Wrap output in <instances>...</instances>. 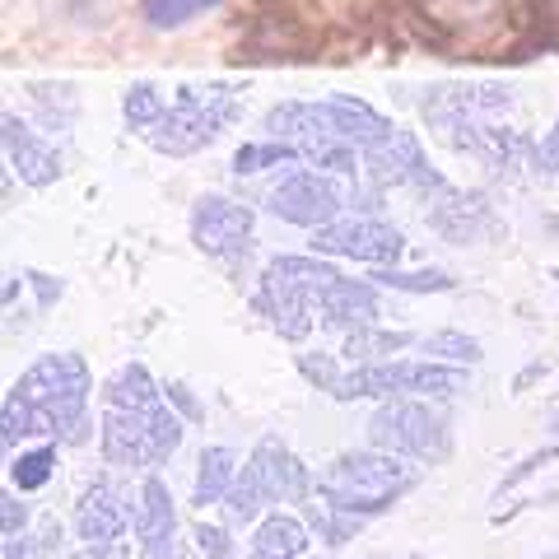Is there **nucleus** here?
Here are the masks:
<instances>
[{"label": "nucleus", "mask_w": 559, "mask_h": 559, "mask_svg": "<svg viewBox=\"0 0 559 559\" xmlns=\"http://www.w3.org/2000/svg\"><path fill=\"white\" fill-rule=\"evenodd\" d=\"M415 485H419V466H411V457L382 452V448H359V452H341V457L322 471L318 495L355 518H378V513H388L401 495H411Z\"/></svg>", "instance_id": "obj_1"}, {"label": "nucleus", "mask_w": 559, "mask_h": 559, "mask_svg": "<svg viewBox=\"0 0 559 559\" xmlns=\"http://www.w3.org/2000/svg\"><path fill=\"white\" fill-rule=\"evenodd\" d=\"M331 280H341V271L312 257H275L261 271V289H257V308L271 318V326L280 331V341H308L312 331V312Z\"/></svg>", "instance_id": "obj_2"}, {"label": "nucleus", "mask_w": 559, "mask_h": 559, "mask_svg": "<svg viewBox=\"0 0 559 559\" xmlns=\"http://www.w3.org/2000/svg\"><path fill=\"white\" fill-rule=\"evenodd\" d=\"M242 117V103L229 84H182L178 98L164 108V117L145 131V140L168 159H187L205 145H215L219 131Z\"/></svg>", "instance_id": "obj_3"}, {"label": "nucleus", "mask_w": 559, "mask_h": 559, "mask_svg": "<svg viewBox=\"0 0 559 559\" xmlns=\"http://www.w3.org/2000/svg\"><path fill=\"white\" fill-rule=\"evenodd\" d=\"M369 448L401 452V457H411L419 466H439L452 452L448 415H439L429 401L388 396L369 419Z\"/></svg>", "instance_id": "obj_4"}, {"label": "nucleus", "mask_w": 559, "mask_h": 559, "mask_svg": "<svg viewBox=\"0 0 559 559\" xmlns=\"http://www.w3.org/2000/svg\"><path fill=\"white\" fill-rule=\"evenodd\" d=\"M90 364L80 355H43L38 364H28L14 382V392H24L33 406L51 415V425L66 439L70 429L90 415Z\"/></svg>", "instance_id": "obj_5"}, {"label": "nucleus", "mask_w": 559, "mask_h": 559, "mask_svg": "<svg viewBox=\"0 0 559 559\" xmlns=\"http://www.w3.org/2000/svg\"><path fill=\"white\" fill-rule=\"evenodd\" d=\"M312 252L369 261V266H396L401 252H406V234L378 215H341L322 229H312Z\"/></svg>", "instance_id": "obj_6"}, {"label": "nucleus", "mask_w": 559, "mask_h": 559, "mask_svg": "<svg viewBox=\"0 0 559 559\" xmlns=\"http://www.w3.org/2000/svg\"><path fill=\"white\" fill-rule=\"evenodd\" d=\"M364 168H369V178L378 187H415L419 197H439V191L448 187L443 182V173L429 164V154L425 145H419V135L415 131H392V135H382L378 145L364 150Z\"/></svg>", "instance_id": "obj_7"}, {"label": "nucleus", "mask_w": 559, "mask_h": 559, "mask_svg": "<svg viewBox=\"0 0 559 559\" xmlns=\"http://www.w3.org/2000/svg\"><path fill=\"white\" fill-rule=\"evenodd\" d=\"M252 234H257L252 205L229 201V197H201L191 205V242H197L205 257H219V261L248 257Z\"/></svg>", "instance_id": "obj_8"}, {"label": "nucleus", "mask_w": 559, "mask_h": 559, "mask_svg": "<svg viewBox=\"0 0 559 559\" xmlns=\"http://www.w3.org/2000/svg\"><path fill=\"white\" fill-rule=\"evenodd\" d=\"M345 210V191L322 178V173H289L285 182L271 191V215L299 229H322V224L341 219Z\"/></svg>", "instance_id": "obj_9"}, {"label": "nucleus", "mask_w": 559, "mask_h": 559, "mask_svg": "<svg viewBox=\"0 0 559 559\" xmlns=\"http://www.w3.org/2000/svg\"><path fill=\"white\" fill-rule=\"evenodd\" d=\"M135 527V509L112 485V476H94L75 503V536L84 546H121V536Z\"/></svg>", "instance_id": "obj_10"}, {"label": "nucleus", "mask_w": 559, "mask_h": 559, "mask_svg": "<svg viewBox=\"0 0 559 559\" xmlns=\"http://www.w3.org/2000/svg\"><path fill=\"white\" fill-rule=\"evenodd\" d=\"M252 471L261 476V485H266L271 503H308L312 495H318V480H312V471L294 457V452L285 448V439H275V433H266L257 448H252Z\"/></svg>", "instance_id": "obj_11"}, {"label": "nucleus", "mask_w": 559, "mask_h": 559, "mask_svg": "<svg viewBox=\"0 0 559 559\" xmlns=\"http://www.w3.org/2000/svg\"><path fill=\"white\" fill-rule=\"evenodd\" d=\"M98 448H103V462H108V466H127V471L159 462L145 415H140V411H121V406H108V411H103Z\"/></svg>", "instance_id": "obj_12"}, {"label": "nucleus", "mask_w": 559, "mask_h": 559, "mask_svg": "<svg viewBox=\"0 0 559 559\" xmlns=\"http://www.w3.org/2000/svg\"><path fill=\"white\" fill-rule=\"evenodd\" d=\"M135 540L145 559H164L178 540V513H173V495L159 476H145L135 489Z\"/></svg>", "instance_id": "obj_13"}, {"label": "nucleus", "mask_w": 559, "mask_h": 559, "mask_svg": "<svg viewBox=\"0 0 559 559\" xmlns=\"http://www.w3.org/2000/svg\"><path fill=\"white\" fill-rule=\"evenodd\" d=\"M425 219H429V229L448 242H476L489 229V205L480 191H457L448 182L439 197H429Z\"/></svg>", "instance_id": "obj_14"}, {"label": "nucleus", "mask_w": 559, "mask_h": 559, "mask_svg": "<svg viewBox=\"0 0 559 559\" xmlns=\"http://www.w3.org/2000/svg\"><path fill=\"white\" fill-rule=\"evenodd\" d=\"M5 159H10V173H20L24 187H51L61 178V154L47 145V140H38L28 127L14 112H5Z\"/></svg>", "instance_id": "obj_15"}, {"label": "nucleus", "mask_w": 559, "mask_h": 559, "mask_svg": "<svg viewBox=\"0 0 559 559\" xmlns=\"http://www.w3.org/2000/svg\"><path fill=\"white\" fill-rule=\"evenodd\" d=\"M318 312H322V326L331 331H359V326H373L378 322V289L369 280H331L318 299Z\"/></svg>", "instance_id": "obj_16"}, {"label": "nucleus", "mask_w": 559, "mask_h": 559, "mask_svg": "<svg viewBox=\"0 0 559 559\" xmlns=\"http://www.w3.org/2000/svg\"><path fill=\"white\" fill-rule=\"evenodd\" d=\"M318 108H322V127H326V135L349 140V145H359V150H369V145H378L382 135H392V131H396L382 112H373L364 98H349V94L322 98Z\"/></svg>", "instance_id": "obj_17"}, {"label": "nucleus", "mask_w": 559, "mask_h": 559, "mask_svg": "<svg viewBox=\"0 0 559 559\" xmlns=\"http://www.w3.org/2000/svg\"><path fill=\"white\" fill-rule=\"evenodd\" d=\"M392 382H396V396L419 392V396L448 401L466 392V369L443 359H392Z\"/></svg>", "instance_id": "obj_18"}, {"label": "nucleus", "mask_w": 559, "mask_h": 559, "mask_svg": "<svg viewBox=\"0 0 559 559\" xmlns=\"http://www.w3.org/2000/svg\"><path fill=\"white\" fill-rule=\"evenodd\" d=\"M28 439H61V433H57V425H51L47 411H38L24 392L10 388L5 406H0V443H5V448H20V443H28Z\"/></svg>", "instance_id": "obj_19"}, {"label": "nucleus", "mask_w": 559, "mask_h": 559, "mask_svg": "<svg viewBox=\"0 0 559 559\" xmlns=\"http://www.w3.org/2000/svg\"><path fill=\"white\" fill-rule=\"evenodd\" d=\"M308 550V527L289 513H266L252 532V559H299Z\"/></svg>", "instance_id": "obj_20"}, {"label": "nucleus", "mask_w": 559, "mask_h": 559, "mask_svg": "<svg viewBox=\"0 0 559 559\" xmlns=\"http://www.w3.org/2000/svg\"><path fill=\"white\" fill-rule=\"evenodd\" d=\"M103 401L108 406H121V411H154L164 401V388L150 378V369L145 364H121V369L103 382Z\"/></svg>", "instance_id": "obj_21"}, {"label": "nucleus", "mask_w": 559, "mask_h": 559, "mask_svg": "<svg viewBox=\"0 0 559 559\" xmlns=\"http://www.w3.org/2000/svg\"><path fill=\"white\" fill-rule=\"evenodd\" d=\"M238 476V457L224 443L205 448L201 462H197V489H191V503L205 513L210 503H224V495H229V485Z\"/></svg>", "instance_id": "obj_22"}, {"label": "nucleus", "mask_w": 559, "mask_h": 559, "mask_svg": "<svg viewBox=\"0 0 559 559\" xmlns=\"http://www.w3.org/2000/svg\"><path fill=\"white\" fill-rule=\"evenodd\" d=\"M415 336L411 331H388V326H359V331H345V345L341 355L349 364H388L392 355H401Z\"/></svg>", "instance_id": "obj_23"}, {"label": "nucleus", "mask_w": 559, "mask_h": 559, "mask_svg": "<svg viewBox=\"0 0 559 559\" xmlns=\"http://www.w3.org/2000/svg\"><path fill=\"white\" fill-rule=\"evenodd\" d=\"M304 518H308V527L318 532V540L322 546H345L349 536H355L359 527H364V518H355V513H345V509H336V503H326L322 495H312L308 503H304Z\"/></svg>", "instance_id": "obj_24"}, {"label": "nucleus", "mask_w": 559, "mask_h": 559, "mask_svg": "<svg viewBox=\"0 0 559 559\" xmlns=\"http://www.w3.org/2000/svg\"><path fill=\"white\" fill-rule=\"evenodd\" d=\"M271 503V495H266V485H261V476L252 471V462H242L238 466V476H234V485H229V495H224V513H229V522H257L261 518V509Z\"/></svg>", "instance_id": "obj_25"}, {"label": "nucleus", "mask_w": 559, "mask_h": 559, "mask_svg": "<svg viewBox=\"0 0 559 559\" xmlns=\"http://www.w3.org/2000/svg\"><path fill=\"white\" fill-rule=\"evenodd\" d=\"M28 94H33V108L43 112V121L51 131H66L70 121H75V112H80V98H75V90L70 84H47V80H38V84H28Z\"/></svg>", "instance_id": "obj_26"}, {"label": "nucleus", "mask_w": 559, "mask_h": 559, "mask_svg": "<svg viewBox=\"0 0 559 559\" xmlns=\"http://www.w3.org/2000/svg\"><path fill=\"white\" fill-rule=\"evenodd\" d=\"M369 280L382 289H401V294H448L457 285L448 271H396V266H373Z\"/></svg>", "instance_id": "obj_27"}, {"label": "nucleus", "mask_w": 559, "mask_h": 559, "mask_svg": "<svg viewBox=\"0 0 559 559\" xmlns=\"http://www.w3.org/2000/svg\"><path fill=\"white\" fill-rule=\"evenodd\" d=\"M299 159H308L312 168H331L349 178L359 164H355V145L349 140H336V135H312V140H299Z\"/></svg>", "instance_id": "obj_28"}, {"label": "nucleus", "mask_w": 559, "mask_h": 559, "mask_svg": "<svg viewBox=\"0 0 559 559\" xmlns=\"http://www.w3.org/2000/svg\"><path fill=\"white\" fill-rule=\"evenodd\" d=\"M419 349H425L429 359H443V364H462V369H471V364L485 359V349L476 336H466V331H433V336L419 341Z\"/></svg>", "instance_id": "obj_29"}, {"label": "nucleus", "mask_w": 559, "mask_h": 559, "mask_svg": "<svg viewBox=\"0 0 559 559\" xmlns=\"http://www.w3.org/2000/svg\"><path fill=\"white\" fill-rule=\"evenodd\" d=\"M294 159H299V145H289V140H261V145H238L234 173L238 178H248V173L280 168V164H294Z\"/></svg>", "instance_id": "obj_30"}, {"label": "nucleus", "mask_w": 559, "mask_h": 559, "mask_svg": "<svg viewBox=\"0 0 559 559\" xmlns=\"http://www.w3.org/2000/svg\"><path fill=\"white\" fill-rule=\"evenodd\" d=\"M164 108H168V103L159 98V90H154L150 80H135L127 90V98H121V117H127L131 131H150L154 121L164 117Z\"/></svg>", "instance_id": "obj_31"}, {"label": "nucleus", "mask_w": 559, "mask_h": 559, "mask_svg": "<svg viewBox=\"0 0 559 559\" xmlns=\"http://www.w3.org/2000/svg\"><path fill=\"white\" fill-rule=\"evenodd\" d=\"M51 476H57V448H38V452H20V457L10 462V485L33 495V489H43Z\"/></svg>", "instance_id": "obj_32"}, {"label": "nucleus", "mask_w": 559, "mask_h": 559, "mask_svg": "<svg viewBox=\"0 0 559 559\" xmlns=\"http://www.w3.org/2000/svg\"><path fill=\"white\" fill-rule=\"evenodd\" d=\"M219 0H140V10H145V20L154 28H178L187 20H197V14L215 10Z\"/></svg>", "instance_id": "obj_33"}, {"label": "nucleus", "mask_w": 559, "mask_h": 559, "mask_svg": "<svg viewBox=\"0 0 559 559\" xmlns=\"http://www.w3.org/2000/svg\"><path fill=\"white\" fill-rule=\"evenodd\" d=\"M145 425H150V439H154V452H159V462L173 457V452L182 448V419H178V411H173L168 401H159L154 411H145Z\"/></svg>", "instance_id": "obj_34"}, {"label": "nucleus", "mask_w": 559, "mask_h": 559, "mask_svg": "<svg viewBox=\"0 0 559 559\" xmlns=\"http://www.w3.org/2000/svg\"><path fill=\"white\" fill-rule=\"evenodd\" d=\"M299 373H304L318 392H336V382H341L336 359L322 355V349H304V355H299Z\"/></svg>", "instance_id": "obj_35"}, {"label": "nucleus", "mask_w": 559, "mask_h": 559, "mask_svg": "<svg viewBox=\"0 0 559 559\" xmlns=\"http://www.w3.org/2000/svg\"><path fill=\"white\" fill-rule=\"evenodd\" d=\"M555 457H559V439H550V443L540 448V452H532V457H522V462L509 471V476H503V480L495 485V499H503V495H509V489H518L522 480H527V476H536V471L546 466V462H555Z\"/></svg>", "instance_id": "obj_36"}, {"label": "nucleus", "mask_w": 559, "mask_h": 559, "mask_svg": "<svg viewBox=\"0 0 559 559\" xmlns=\"http://www.w3.org/2000/svg\"><path fill=\"white\" fill-rule=\"evenodd\" d=\"M33 550H38V559H57L66 550V527L57 522V513H47L38 522V540H33Z\"/></svg>", "instance_id": "obj_37"}, {"label": "nucleus", "mask_w": 559, "mask_h": 559, "mask_svg": "<svg viewBox=\"0 0 559 559\" xmlns=\"http://www.w3.org/2000/svg\"><path fill=\"white\" fill-rule=\"evenodd\" d=\"M164 401L187 419V425H201V419H205V406L182 388V382H164Z\"/></svg>", "instance_id": "obj_38"}, {"label": "nucleus", "mask_w": 559, "mask_h": 559, "mask_svg": "<svg viewBox=\"0 0 559 559\" xmlns=\"http://www.w3.org/2000/svg\"><path fill=\"white\" fill-rule=\"evenodd\" d=\"M28 527V509L14 495H0V536L5 540H20V532Z\"/></svg>", "instance_id": "obj_39"}, {"label": "nucleus", "mask_w": 559, "mask_h": 559, "mask_svg": "<svg viewBox=\"0 0 559 559\" xmlns=\"http://www.w3.org/2000/svg\"><path fill=\"white\" fill-rule=\"evenodd\" d=\"M197 550L205 555V559H215V555H234V540H229V532L224 527H210V522H197Z\"/></svg>", "instance_id": "obj_40"}, {"label": "nucleus", "mask_w": 559, "mask_h": 559, "mask_svg": "<svg viewBox=\"0 0 559 559\" xmlns=\"http://www.w3.org/2000/svg\"><path fill=\"white\" fill-rule=\"evenodd\" d=\"M536 173H559V117H555V127L540 135V145H536Z\"/></svg>", "instance_id": "obj_41"}, {"label": "nucleus", "mask_w": 559, "mask_h": 559, "mask_svg": "<svg viewBox=\"0 0 559 559\" xmlns=\"http://www.w3.org/2000/svg\"><path fill=\"white\" fill-rule=\"evenodd\" d=\"M28 285L38 289V304H43V308H51V304H57L61 294H66L61 280H51V275H43V271H28Z\"/></svg>", "instance_id": "obj_42"}, {"label": "nucleus", "mask_w": 559, "mask_h": 559, "mask_svg": "<svg viewBox=\"0 0 559 559\" xmlns=\"http://www.w3.org/2000/svg\"><path fill=\"white\" fill-rule=\"evenodd\" d=\"M546 369H550V364H546V359H536V364H527V369H522V373L513 378V392H527V388H532V382H536V378H546Z\"/></svg>", "instance_id": "obj_43"}, {"label": "nucleus", "mask_w": 559, "mask_h": 559, "mask_svg": "<svg viewBox=\"0 0 559 559\" xmlns=\"http://www.w3.org/2000/svg\"><path fill=\"white\" fill-rule=\"evenodd\" d=\"M70 559H121V546H80Z\"/></svg>", "instance_id": "obj_44"}, {"label": "nucleus", "mask_w": 559, "mask_h": 559, "mask_svg": "<svg viewBox=\"0 0 559 559\" xmlns=\"http://www.w3.org/2000/svg\"><path fill=\"white\" fill-rule=\"evenodd\" d=\"M164 559H197V546H187V540H173Z\"/></svg>", "instance_id": "obj_45"}, {"label": "nucleus", "mask_w": 559, "mask_h": 559, "mask_svg": "<svg viewBox=\"0 0 559 559\" xmlns=\"http://www.w3.org/2000/svg\"><path fill=\"white\" fill-rule=\"evenodd\" d=\"M14 299H20V275H10V280H5V308H10Z\"/></svg>", "instance_id": "obj_46"}, {"label": "nucleus", "mask_w": 559, "mask_h": 559, "mask_svg": "<svg viewBox=\"0 0 559 559\" xmlns=\"http://www.w3.org/2000/svg\"><path fill=\"white\" fill-rule=\"evenodd\" d=\"M215 559H238V555H215Z\"/></svg>", "instance_id": "obj_47"}, {"label": "nucleus", "mask_w": 559, "mask_h": 559, "mask_svg": "<svg viewBox=\"0 0 559 559\" xmlns=\"http://www.w3.org/2000/svg\"><path fill=\"white\" fill-rule=\"evenodd\" d=\"M540 559H559V555H540Z\"/></svg>", "instance_id": "obj_48"}, {"label": "nucleus", "mask_w": 559, "mask_h": 559, "mask_svg": "<svg viewBox=\"0 0 559 559\" xmlns=\"http://www.w3.org/2000/svg\"><path fill=\"white\" fill-rule=\"evenodd\" d=\"M411 559H419V555H411Z\"/></svg>", "instance_id": "obj_49"}]
</instances>
